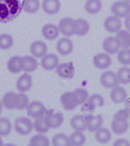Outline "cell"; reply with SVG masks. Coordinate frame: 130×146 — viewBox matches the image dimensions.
I'll use <instances>...</instances> for the list:
<instances>
[{
  "mask_svg": "<svg viewBox=\"0 0 130 146\" xmlns=\"http://www.w3.org/2000/svg\"><path fill=\"white\" fill-rule=\"evenodd\" d=\"M33 85L32 76L29 73L23 74L17 79L16 88L21 93H25L31 89Z\"/></svg>",
  "mask_w": 130,
  "mask_h": 146,
  "instance_id": "cell-9",
  "label": "cell"
},
{
  "mask_svg": "<svg viewBox=\"0 0 130 146\" xmlns=\"http://www.w3.org/2000/svg\"><path fill=\"white\" fill-rule=\"evenodd\" d=\"M71 127L75 131L83 132L87 129L85 117L80 114L75 115L70 121Z\"/></svg>",
  "mask_w": 130,
  "mask_h": 146,
  "instance_id": "cell-24",
  "label": "cell"
},
{
  "mask_svg": "<svg viewBox=\"0 0 130 146\" xmlns=\"http://www.w3.org/2000/svg\"><path fill=\"white\" fill-rule=\"evenodd\" d=\"M22 11L19 0H0V23L7 24L13 21Z\"/></svg>",
  "mask_w": 130,
  "mask_h": 146,
  "instance_id": "cell-1",
  "label": "cell"
},
{
  "mask_svg": "<svg viewBox=\"0 0 130 146\" xmlns=\"http://www.w3.org/2000/svg\"><path fill=\"white\" fill-rule=\"evenodd\" d=\"M18 100L16 110H23L26 109L29 103V99L28 96L24 93L17 94Z\"/></svg>",
  "mask_w": 130,
  "mask_h": 146,
  "instance_id": "cell-41",
  "label": "cell"
},
{
  "mask_svg": "<svg viewBox=\"0 0 130 146\" xmlns=\"http://www.w3.org/2000/svg\"><path fill=\"white\" fill-rule=\"evenodd\" d=\"M21 58L20 56H14L9 58L7 62V66L10 73L17 74L22 71L20 65Z\"/></svg>",
  "mask_w": 130,
  "mask_h": 146,
  "instance_id": "cell-31",
  "label": "cell"
},
{
  "mask_svg": "<svg viewBox=\"0 0 130 146\" xmlns=\"http://www.w3.org/2000/svg\"><path fill=\"white\" fill-rule=\"evenodd\" d=\"M74 19L70 17H65L59 22L58 27L60 33L65 37H69L74 35Z\"/></svg>",
  "mask_w": 130,
  "mask_h": 146,
  "instance_id": "cell-12",
  "label": "cell"
},
{
  "mask_svg": "<svg viewBox=\"0 0 130 146\" xmlns=\"http://www.w3.org/2000/svg\"><path fill=\"white\" fill-rule=\"evenodd\" d=\"M61 8L59 0H43L42 8L44 12L49 15H54L59 12Z\"/></svg>",
  "mask_w": 130,
  "mask_h": 146,
  "instance_id": "cell-21",
  "label": "cell"
},
{
  "mask_svg": "<svg viewBox=\"0 0 130 146\" xmlns=\"http://www.w3.org/2000/svg\"><path fill=\"white\" fill-rule=\"evenodd\" d=\"M110 97L111 101L115 104H121L127 99V92L124 87L118 86L111 89Z\"/></svg>",
  "mask_w": 130,
  "mask_h": 146,
  "instance_id": "cell-17",
  "label": "cell"
},
{
  "mask_svg": "<svg viewBox=\"0 0 130 146\" xmlns=\"http://www.w3.org/2000/svg\"><path fill=\"white\" fill-rule=\"evenodd\" d=\"M17 94L14 92H9L3 95L2 98L3 106L8 110L16 109L17 104Z\"/></svg>",
  "mask_w": 130,
  "mask_h": 146,
  "instance_id": "cell-23",
  "label": "cell"
},
{
  "mask_svg": "<svg viewBox=\"0 0 130 146\" xmlns=\"http://www.w3.org/2000/svg\"><path fill=\"white\" fill-rule=\"evenodd\" d=\"M73 29L74 35L79 36H85L89 31V23L83 18H78L74 20Z\"/></svg>",
  "mask_w": 130,
  "mask_h": 146,
  "instance_id": "cell-22",
  "label": "cell"
},
{
  "mask_svg": "<svg viewBox=\"0 0 130 146\" xmlns=\"http://www.w3.org/2000/svg\"><path fill=\"white\" fill-rule=\"evenodd\" d=\"M74 45L72 40L67 37L61 38L56 44V49L59 55L66 56L72 52Z\"/></svg>",
  "mask_w": 130,
  "mask_h": 146,
  "instance_id": "cell-8",
  "label": "cell"
},
{
  "mask_svg": "<svg viewBox=\"0 0 130 146\" xmlns=\"http://www.w3.org/2000/svg\"><path fill=\"white\" fill-rule=\"evenodd\" d=\"M12 130V123L10 119L6 117H0V136H9Z\"/></svg>",
  "mask_w": 130,
  "mask_h": 146,
  "instance_id": "cell-33",
  "label": "cell"
},
{
  "mask_svg": "<svg viewBox=\"0 0 130 146\" xmlns=\"http://www.w3.org/2000/svg\"><path fill=\"white\" fill-rule=\"evenodd\" d=\"M46 111L45 106L39 101H33L29 103L26 108L27 115L34 119L44 117Z\"/></svg>",
  "mask_w": 130,
  "mask_h": 146,
  "instance_id": "cell-3",
  "label": "cell"
},
{
  "mask_svg": "<svg viewBox=\"0 0 130 146\" xmlns=\"http://www.w3.org/2000/svg\"><path fill=\"white\" fill-rule=\"evenodd\" d=\"M103 26L108 33L114 34L121 30L122 24L119 18L114 15L109 16L105 19Z\"/></svg>",
  "mask_w": 130,
  "mask_h": 146,
  "instance_id": "cell-10",
  "label": "cell"
},
{
  "mask_svg": "<svg viewBox=\"0 0 130 146\" xmlns=\"http://www.w3.org/2000/svg\"><path fill=\"white\" fill-rule=\"evenodd\" d=\"M129 110V111H130V110Z\"/></svg>",
  "mask_w": 130,
  "mask_h": 146,
  "instance_id": "cell-48",
  "label": "cell"
},
{
  "mask_svg": "<svg viewBox=\"0 0 130 146\" xmlns=\"http://www.w3.org/2000/svg\"><path fill=\"white\" fill-rule=\"evenodd\" d=\"M14 42L13 38L10 34L4 33L0 35V49L1 50H9L12 48Z\"/></svg>",
  "mask_w": 130,
  "mask_h": 146,
  "instance_id": "cell-37",
  "label": "cell"
},
{
  "mask_svg": "<svg viewBox=\"0 0 130 146\" xmlns=\"http://www.w3.org/2000/svg\"><path fill=\"white\" fill-rule=\"evenodd\" d=\"M21 5L23 11L29 14L36 13L40 7L39 0H23Z\"/></svg>",
  "mask_w": 130,
  "mask_h": 146,
  "instance_id": "cell-27",
  "label": "cell"
},
{
  "mask_svg": "<svg viewBox=\"0 0 130 146\" xmlns=\"http://www.w3.org/2000/svg\"><path fill=\"white\" fill-rule=\"evenodd\" d=\"M94 137L98 143L105 144L111 140L112 134L110 130L107 127H102L95 132Z\"/></svg>",
  "mask_w": 130,
  "mask_h": 146,
  "instance_id": "cell-25",
  "label": "cell"
},
{
  "mask_svg": "<svg viewBox=\"0 0 130 146\" xmlns=\"http://www.w3.org/2000/svg\"><path fill=\"white\" fill-rule=\"evenodd\" d=\"M3 104H2V102L0 100V115L2 114V111H3Z\"/></svg>",
  "mask_w": 130,
  "mask_h": 146,
  "instance_id": "cell-45",
  "label": "cell"
},
{
  "mask_svg": "<svg viewBox=\"0 0 130 146\" xmlns=\"http://www.w3.org/2000/svg\"><path fill=\"white\" fill-rule=\"evenodd\" d=\"M51 143L53 145L55 146L71 145L69 137L63 133H57L53 135Z\"/></svg>",
  "mask_w": 130,
  "mask_h": 146,
  "instance_id": "cell-35",
  "label": "cell"
},
{
  "mask_svg": "<svg viewBox=\"0 0 130 146\" xmlns=\"http://www.w3.org/2000/svg\"><path fill=\"white\" fill-rule=\"evenodd\" d=\"M42 36L48 41H53L59 35L58 26L53 23H47L44 25L41 30Z\"/></svg>",
  "mask_w": 130,
  "mask_h": 146,
  "instance_id": "cell-16",
  "label": "cell"
},
{
  "mask_svg": "<svg viewBox=\"0 0 130 146\" xmlns=\"http://www.w3.org/2000/svg\"><path fill=\"white\" fill-rule=\"evenodd\" d=\"M124 1H126V2H128V3H130V0H124Z\"/></svg>",
  "mask_w": 130,
  "mask_h": 146,
  "instance_id": "cell-47",
  "label": "cell"
},
{
  "mask_svg": "<svg viewBox=\"0 0 130 146\" xmlns=\"http://www.w3.org/2000/svg\"><path fill=\"white\" fill-rule=\"evenodd\" d=\"M45 121L50 129H56L63 125L64 120V115L58 111L45 117Z\"/></svg>",
  "mask_w": 130,
  "mask_h": 146,
  "instance_id": "cell-20",
  "label": "cell"
},
{
  "mask_svg": "<svg viewBox=\"0 0 130 146\" xmlns=\"http://www.w3.org/2000/svg\"><path fill=\"white\" fill-rule=\"evenodd\" d=\"M129 124L128 121H120L113 119L111 124V128L113 133L117 135L125 134L128 131Z\"/></svg>",
  "mask_w": 130,
  "mask_h": 146,
  "instance_id": "cell-28",
  "label": "cell"
},
{
  "mask_svg": "<svg viewBox=\"0 0 130 146\" xmlns=\"http://www.w3.org/2000/svg\"><path fill=\"white\" fill-rule=\"evenodd\" d=\"M29 146H49V138L43 134H39L33 135L29 140Z\"/></svg>",
  "mask_w": 130,
  "mask_h": 146,
  "instance_id": "cell-36",
  "label": "cell"
},
{
  "mask_svg": "<svg viewBox=\"0 0 130 146\" xmlns=\"http://www.w3.org/2000/svg\"><path fill=\"white\" fill-rule=\"evenodd\" d=\"M113 145L115 146H130L129 141L126 139L119 138L117 139L113 142Z\"/></svg>",
  "mask_w": 130,
  "mask_h": 146,
  "instance_id": "cell-43",
  "label": "cell"
},
{
  "mask_svg": "<svg viewBox=\"0 0 130 146\" xmlns=\"http://www.w3.org/2000/svg\"><path fill=\"white\" fill-rule=\"evenodd\" d=\"M59 62L58 56L51 53L47 54L41 58V64L45 70L51 71L56 69L59 64Z\"/></svg>",
  "mask_w": 130,
  "mask_h": 146,
  "instance_id": "cell-15",
  "label": "cell"
},
{
  "mask_svg": "<svg viewBox=\"0 0 130 146\" xmlns=\"http://www.w3.org/2000/svg\"><path fill=\"white\" fill-rule=\"evenodd\" d=\"M60 101L63 108L67 111L73 110L78 106L73 92H66L63 93L61 95Z\"/></svg>",
  "mask_w": 130,
  "mask_h": 146,
  "instance_id": "cell-11",
  "label": "cell"
},
{
  "mask_svg": "<svg viewBox=\"0 0 130 146\" xmlns=\"http://www.w3.org/2000/svg\"><path fill=\"white\" fill-rule=\"evenodd\" d=\"M117 43L122 49L130 47V32L125 30H121L118 32L115 37Z\"/></svg>",
  "mask_w": 130,
  "mask_h": 146,
  "instance_id": "cell-29",
  "label": "cell"
},
{
  "mask_svg": "<svg viewBox=\"0 0 130 146\" xmlns=\"http://www.w3.org/2000/svg\"><path fill=\"white\" fill-rule=\"evenodd\" d=\"M124 25L127 30L130 32V14L125 18Z\"/></svg>",
  "mask_w": 130,
  "mask_h": 146,
  "instance_id": "cell-44",
  "label": "cell"
},
{
  "mask_svg": "<svg viewBox=\"0 0 130 146\" xmlns=\"http://www.w3.org/2000/svg\"><path fill=\"white\" fill-rule=\"evenodd\" d=\"M71 145L82 146L84 145L87 141V138L83 132L75 131L69 136Z\"/></svg>",
  "mask_w": 130,
  "mask_h": 146,
  "instance_id": "cell-32",
  "label": "cell"
},
{
  "mask_svg": "<svg viewBox=\"0 0 130 146\" xmlns=\"http://www.w3.org/2000/svg\"><path fill=\"white\" fill-rule=\"evenodd\" d=\"M130 112L128 109H122L118 110L113 115V119L120 121H126L129 118Z\"/></svg>",
  "mask_w": 130,
  "mask_h": 146,
  "instance_id": "cell-42",
  "label": "cell"
},
{
  "mask_svg": "<svg viewBox=\"0 0 130 146\" xmlns=\"http://www.w3.org/2000/svg\"><path fill=\"white\" fill-rule=\"evenodd\" d=\"M29 50L33 57L37 58H42L47 54L48 47L44 41L36 40L31 44Z\"/></svg>",
  "mask_w": 130,
  "mask_h": 146,
  "instance_id": "cell-14",
  "label": "cell"
},
{
  "mask_svg": "<svg viewBox=\"0 0 130 146\" xmlns=\"http://www.w3.org/2000/svg\"><path fill=\"white\" fill-rule=\"evenodd\" d=\"M33 127L35 131L41 134H46L50 129L46 124L45 117L35 119L33 123Z\"/></svg>",
  "mask_w": 130,
  "mask_h": 146,
  "instance_id": "cell-38",
  "label": "cell"
},
{
  "mask_svg": "<svg viewBox=\"0 0 130 146\" xmlns=\"http://www.w3.org/2000/svg\"><path fill=\"white\" fill-rule=\"evenodd\" d=\"M20 65L22 70L25 73H31L37 70L39 64L35 57L26 55L21 57Z\"/></svg>",
  "mask_w": 130,
  "mask_h": 146,
  "instance_id": "cell-13",
  "label": "cell"
},
{
  "mask_svg": "<svg viewBox=\"0 0 130 146\" xmlns=\"http://www.w3.org/2000/svg\"><path fill=\"white\" fill-rule=\"evenodd\" d=\"M100 82L102 87L107 89H112L119 84L117 74L112 70L106 71L102 73L100 76Z\"/></svg>",
  "mask_w": 130,
  "mask_h": 146,
  "instance_id": "cell-5",
  "label": "cell"
},
{
  "mask_svg": "<svg viewBox=\"0 0 130 146\" xmlns=\"http://www.w3.org/2000/svg\"><path fill=\"white\" fill-rule=\"evenodd\" d=\"M103 50L108 54L114 55L118 53L120 47L117 43L115 37H107L103 40L102 44Z\"/></svg>",
  "mask_w": 130,
  "mask_h": 146,
  "instance_id": "cell-18",
  "label": "cell"
},
{
  "mask_svg": "<svg viewBox=\"0 0 130 146\" xmlns=\"http://www.w3.org/2000/svg\"><path fill=\"white\" fill-rule=\"evenodd\" d=\"M14 128L16 133L19 135L26 136L33 131L34 128L33 123L28 117L21 116L15 119Z\"/></svg>",
  "mask_w": 130,
  "mask_h": 146,
  "instance_id": "cell-2",
  "label": "cell"
},
{
  "mask_svg": "<svg viewBox=\"0 0 130 146\" xmlns=\"http://www.w3.org/2000/svg\"><path fill=\"white\" fill-rule=\"evenodd\" d=\"M105 104V101L102 95L98 94H94L89 97L87 108L89 110L93 111L97 108L102 107Z\"/></svg>",
  "mask_w": 130,
  "mask_h": 146,
  "instance_id": "cell-26",
  "label": "cell"
},
{
  "mask_svg": "<svg viewBox=\"0 0 130 146\" xmlns=\"http://www.w3.org/2000/svg\"><path fill=\"white\" fill-rule=\"evenodd\" d=\"M119 84L127 85L130 84V68L125 66L120 67L117 73Z\"/></svg>",
  "mask_w": 130,
  "mask_h": 146,
  "instance_id": "cell-34",
  "label": "cell"
},
{
  "mask_svg": "<svg viewBox=\"0 0 130 146\" xmlns=\"http://www.w3.org/2000/svg\"><path fill=\"white\" fill-rule=\"evenodd\" d=\"M73 92L76 98L78 105H81L88 100L89 97L88 92L87 90L83 88H76Z\"/></svg>",
  "mask_w": 130,
  "mask_h": 146,
  "instance_id": "cell-39",
  "label": "cell"
},
{
  "mask_svg": "<svg viewBox=\"0 0 130 146\" xmlns=\"http://www.w3.org/2000/svg\"><path fill=\"white\" fill-rule=\"evenodd\" d=\"M84 8L86 12L89 14L96 15L102 10V2L101 0H87Z\"/></svg>",
  "mask_w": 130,
  "mask_h": 146,
  "instance_id": "cell-30",
  "label": "cell"
},
{
  "mask_svg": "<svg viewBox=\"0 0 130 146\" xmlns=\"http://www.w3.org/2000/svg\"><path fill=\"white\" fill-rule=\"evenodd\" d=\"M111 13L119 18H125L130 14V3L124 1H118L111 5Z\"/></svg>",
  "mask_w": 130,
  "mask_h": 146,
  "instance_id": "cell-4",
  "label": "cell"
},
{
  "mask_svg": "<svg viewBox=\"0 0 130 146\" xmlns=\"http://www.w3.org/2000/svg\"><path fill=\"white\" fill-rule=\"evenodd\" d=\"M93 63L95 68L100 70H105L111 66L112 60L108 54L100 53L93 57Z\"/></svg>",
  "mask_w": 130,
  "mask_h": 146,
  "instance_id": "cell-7",
  "label": "cell"
},
{
  "mask_svg": "<svg viewBox=\"0 0 130 146\" xmlns=\"http://www.w3.org/2000/svg\"><path fill=\"white\" fill-rule=\"evenodd\" d=\"M117 58L119 64L124 66L130 65V49L125 48L119 50L117 54Z\"/></svg>",
  "mask_w": 130,
  "mask_h": 146,
  "instance_id": "cell-40",
  "label": "cell"
},
{
  "mask_svg": "<svg viewBox=\"0 0 130 146\" xmlns=\"http://www.w3.org/2000/svg\"><path fill=\"white\" fill-rule=\"evenodd\" d=\"M3 145V142L2 138L0 136V146H2Z\"/></svg>",
  "mask_w": 130,
  "mask_h": 146,
  "instance_id": "cell-46",
  "label": "cell"
},
{
  "mask_svg": "<svg viewBox=\"0 0 130 146\" xmlns=\"http://www.w3.org/2000/svg\"><path fill=\"white\" fill-rule=\"evenodd\" d=\"M56 73L62 79H73L75 74V68L72 62L61 63L56 68Z\"/></svg>",
  "mask_w": 130,
  "mask_h": 146,
  "instance_id": "cell-6",
  "label": "cell"
},
{
  "mask_svg": "<svg viewBox=\"0 0 130 146\" xmlns=\"http://www.w3.org/2000/svg\"><path fill=\"white\" fill-rule=\"evenodd\" d=\"M87 123V129L90 133H95L102 127L103 123V116L101 114L89 115L85 117Z\"/></svg>",
  "mask_w": 130,
  "mask_h": 146,
  "instance_id": "cell-19",
  "label": "cell"
}]
</instances>
